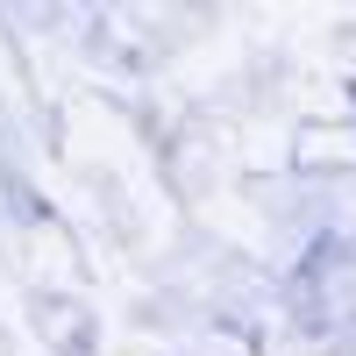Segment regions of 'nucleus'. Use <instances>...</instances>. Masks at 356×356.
Returning <instances> with one entry per match:
<instances>
[]
</instances>
